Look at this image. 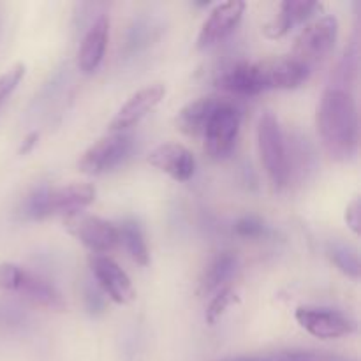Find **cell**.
<instances>
[{
  "label": "cell",
  "instance_id": "30",
  "mask_svg": "<svg viewBox=\"0 0 361 361\" xmlns=\"http://www.w3.org/2000/svg\"><path fill=\"white\" fill-rule=\"evenodd\" d=\"M224 361H238L236 358H233V360H224Z\"/></svg>",
  "mask_w": 361,
  "mask_h": 361
},
{
  "label": "cell",
  "instance_id": "23",
  "mask_svg": "<svg viewBox=\"0 0 361 361\" xmlns=\"http://www.w3.org/2000/svg\"><path fill=\"white\" fill-rule=\"evenodd\" d=\"M326 254L331 259V263L338 268L344 275L358 281L360 279V259L358 254L353 247L345 245L342 242H330L326 247Z\"/></svg>",
  "mask_w": 361,
  "mask_h": 361
},
{
  "label": "cell",
  "instance_id": "27",
  "mask_svg": "<svg viewBox=\"0 0 361 361\" xmlns=\"http://www.w3.org/2000/svg\"><path fill=\"white\" fill-rule=\"evenodd\" d=\"M25 268L16 263H0V289L16 293Z\"/></svg>",
  "mask_w": 361,
  "mask_h": 361
},
{
  "label": "cell",
  "instance_id": "11",
  "mask_svg": "<svg viewBox=\"0 0 361 361\" xmlns=\"http://www.w3.org/2000/svg\"><path fill=\"white\" fill-rule=\"evenodd\" d=\"M164 95L166 87L162 83H154L141 88L123 102L122 108L115 113V116L109 122L108 129L111 133H126L130 127L137 126L148 113L154 111L161 104Z\"/></svg>",
  "mask_w": 361,
  "mask_h": 361
},
{
  "label": "cell",
  "instance_id": "7",
  "mask_svg": "<svg viewBox=\"0 0 361 361\" xmlns=\"http://www.w3.org/2000/svg\"><path fill=\"white\" fill-rule=\"evenodd\" d=\"M63 226L78 242L90 249L92 254H108L120 243L116 226L97 215L80 212L66 217Z\"/></svg>",
  "mask_w": 361,
  "mask_h": 361
},
{
  "label": "cell",
  "instance_id": "9",
  "mask_svg": "<svg viewBox=\"0 0 361 361\" xmlns=\"http://www.w3.org/2000/svg\"><path fill=\"white\" fill-rule=\"evenodd\" d=\"M88 264H90V271L95 282L111 302L118 303V305H127L136 298V291H134L129 275L111 257L106 254H92L88 257Z\"/></svg>",
  "mask_w": 361,
  "mask_h": 361
},
{
  "label": "cell",
  "instance_id": "2",
  "mask_svg": "<svg viewBox=\"0 0 361 361\" xmlns=\"http://www.w3.org/2000/svg\"><path fill=\"white\" fill-rule=\"evenodd\" d=\"M95 194V187L87 182H73L62 187L41 185L25 196L18 215L23 221H42L51 215L69 217L90 207Z\"/></svg>",
  "mask_w": 361,
  "mask_h": 361
},
{
  "label": "cell",
  "instance_id": "26",
  "mask_svg": "<svg viewBox=\"0 0 361 361\" xmlns=\"http://www.w3.org/2000/svg\"><path fill=\"white\" fill-rule=\"evenodd\" d=\"M25 67L23 62H16L14 66H11L6 73L0 76V106L9 99V95L16 90V87L20 85V81L25 76Z\"/></svg>",
  "mask_w": 361,
  "mask_h": 361
},
{
  "label": "cell",
  "instance_id": "1",
  "mask_svg": "<svg viewBox=\"0 0 361 361\" xmlns=\"http://www.w3.org/2000/svg\"><path fill=\"white\" fill-rule=\"evenodd\" d=\"M317 136L334 161L348 162L358 152V106L351 88L330 85L323 92L316 111Z\"/></svg>",
  "mask_w": 361,
  "mask_h": 361
},
{
  "label": "cell",
  "instance_id": "18",
  "mask_svg": "<svg viewBox=\"0 0 361 361\" xmlns=\"http://www.w3.org/2000/svg\"><path fill=\"white\" fill-rule=\"evenodd\" d=\"M319 7V4L312 0H284L279 6L277 16L264 27V35L270 39L284 37L293 27L309 20Z\"/></svg>",
  "mask_w": 361,
  "mask_h": 361
},
{
  "label": "cell",
  "instance_id": "21",
  "mask_svg": "<svg viewBox=\"0 0 361 361\" xmlns=\"http://www.w3.org/2000/svg\"><path fill=\"white\" fill-rule=\"evenodd\" d=\"M118 229V240L126 247L130 259L140 267H147L150 263V252H148L147 240H145L143 228L134 219H126L116 226Z\"/></svg>",
  "mask_w": 361,
  "mask_h": 361
},
{
  "label": "cell",
  "instance_id": "29",
  "mask_svg": "<svg viewBox=\"0 0 361 361\" xmlns=\"http://www.w3.org/2000/svg\"><path fill=\"white\" fill-rule=\"evenodd\" d=\"M37 141H39V133H30V134H28V136L25 137L23 145H21V147H20V154L25 155V154H28V152H32V148H34L35 145H37Z\"/></svg>",
  "mask_w": 361,
  "mask_h": 361
},
{
  "label": "cell",
  "instance_id": "3",
  "mask_svg": "<svg viewBox=\"0 0 361 361\" xmlns=\"http://www.w3.org/2000/svg\"><path fill=\"white\" fill-rule=\"evenodd\" d=\"M257 148L268 180L277 190L289 185L286 136L275 113L264 111L257 122Z\"/></svg>",
  "mask_w": 361,
  "mask_h": 361
},
{
  "label": "cell",
  "instance_id": "25",
  "mask_svg": "<svg viewBox=\"0 0 361 361\" xmlns=\"http://www.w3.org/2000/svg\"><path fill=\"white\" fill-rule=\"evenodd\" d=\"M233 231L235 235H238L240 238H249V240H257L263 238L268 233L267 224L261 221L256 215H245V217L238 219L233 226Z\"/></svg>",
  "mask_w": 361,
  "mask_h": 361
},
{
  "label": "cell",
  "instance_id": "28",
  "mask_svg": "<svg viewBox=\"0 0 361 361\" xmlns=\"http://www.w3.org/2000/svg\"><path fill=\"white\" fill-rule=\"evenodd\" d=\"M345 222H348L349 229H351L355 235H360V224H361V201L360 197H355L351 203L348 204L345 208V215H344Z\"/></svg>",
  "mask_w": 361,
  "mask_h": 361
},
{
  "label": "cell",
  "instance_id": "24",
  "mask_svg": "<svg viewBox=\"0 0 361 361\" xmlns=\"http://www.w3.org/2000/svg\"><path fill=\"white\" fill-rule=\"evenodd\" d=\"M238 293L235 291L229 286H224L222 289H219L215 293L214 298L210 300L207 307V314H204V319H207L208 324H215L226 312H228L229 307H233L235 303H238Z\"/></svg>",
  "mask_w": 361,
  "mask_h": 361
},
{
  "label": "cell",
  "instance_id": "17",
  "mask_svg": "<svg viewBox=\"0 0 361 361\" xmlns=\"http://www.w3.org/2000/svg\"><path fill=\"white\" fill-rule=\"evenodd\" d=\"M224 101L226 97H221V95H204V97L196 99V101H190L176 115V129L190 137L203 136L208 120L212 118L215 109Z\"/></svg>",
  "mask_w": 361,
  "mask_h": 361
},
{
  "label": "cell",
  "instance_id": "8",
  "mask_svg": "<svg viewBox=\"0 0 361 361\" xmlns=\"http://www.w3.org/2000/svg\"><path fill=\"white\" fill-rule=\"evenodd\" d=\"M295 319L307 334L324 341L348 337L356 330V323L351 317L341 310L324 307H298Z\"/></svg>",
  "mask_w": 361,
  "mask_h": 361
},
{
  "label": "cell",
  "instance_id": "16",
  "mask_svg": "<svg viewBox=\"0 0 361 361\" xmlns=\"http://www.w3.org/2000/svg\"><path fill=\"white\" fill-rule=\"evenodd\" d=\"M215 85L236 97H252L263 92L256 62H245V60L233 63L231 67L222 71L215 80Z\"/></svg>",
  "mask_w": 361,
  "mask_h": 361
},
{
  "label": "cell",
  "instance_id": "4",
  "mask_svg": "<svg viewBox=\"0 0 361 361\" xmlns=\"http://www.w3.org/2000/svg\"><path fill=\"white\" fill-rule=\"evenodd\" d=\"M240 127H242V109L233 99L226 97V101L208 120L201 136L208 157L215 161L228 157L238 140Z\"/></svg>",
  "mask_w": 361,
  "mask_h": 361
},
{
  "label": "cell",
  "instance_id": "19",
  "mask_svg": "<svg viewBox=\"0 0 361 361\" xmlns=\"http://www.w3.org/2000/svg\"><path fill=\"white\" fill-rule=\"evenodd\" d=\"M236 267H238V259L233 252L226 250V252L215 254L201 274L200 282H197V295L207 296L224 288L226 282L235 274Z\"/></svg>",
  "mask_w": 361,
  "mask_h": 361
},
{
  "label": "cell",
  "instance_id": "22",
  "mask_svg": "<svg viewBox=\"0 0 361 361\" xmlns=\"http://www.w3.org/2000/svg\"><path fill=\"white\" fill-rule=\"evenodd\" d=\"M238 361H353L344 356L334 355V353L314 351V349H282L275 353H264V355L240 356Z\"/></svg>",
  "mask_w": 361,
  "mask_h": 361
},
{
  "label": "cell",
  "instance_id": "13",
  "mask_svg": "<svg viewBox=\"0 0 361 361\" xmlns=\"http://www.w3.org/2000/svg\"><path fill=\"white\" fill-rule=\"evenodd\" d=\"M147 161L175 182H189L196 173V157L182 143L159 145L148 154Z\"/></svg>",
  "mask_w": 361,
  "mask_h": 361
},
{
  "label": "cell",
  "instance_id": "5",
  "mask_svg": "<svg viewBox=\"0 0 361 361\" xmlns=\"http://www.w3.org/2000/svg\"><path fill=\"white\" fill-rule=\"evenodd\" d=\"M338 37V20L331 14L317 18L316 21L307 25L293 44L291 56L302 62L303 66L312 69L317 62L330 55Z\"/></svg>",
  "mask_w": 361,
  "mask_h": 361
},
{
  "label": "cell",
  "instance_id": "14",
  "mask_svg": "<svg viewBox=\"0 0 361 361\" xmlns=\"http://www.w3.org/2000/svg\"><path fill=\"white\" fill-rule=\"evenodd\" d=\"M108 39L109 18L106 14H101L87 30L80 49H78V67H80L81 73L92 74L94 71H97L102 59H104Z\"/></svg>",
  "mask_w": 361,
  "mask_h": 361
},
{
  "label": "cell",
  "instance_id": "20",
  "mask_svg": "<svg viewBox=\"0 0 361 361\" xmlns=\"http://www.w3.org/2000/svg\"><path fill=\"white\" fill-rule=\"evenodd\" d=\"M286 152H288V171H289V183L293 178L300 180L309 176L310 171H314L316 164V154L312 150V145L309 140L300 134H293L291 140H286Z\"/></svg>",
  "mask_w": 361,
  "mask_h": 361
},
{
  "label": "cell",
  "instance_id": "15",
  "mask_svg": "<svg viewBox=\"0 0 361 361\" xmlns=\"http://www.w3.org/2000/svg\"><path fill=\"white\" fill-rule=\"evenodd\" d=\"M18 295L23 296L34 305L42 307L46 310H55V312H63L67 307L66 300H63L62 293L55 288L49 281H46L41 275L34 274V271L25 268L21 281L16 289Z\"/></svg>",
  "mask_w": 361,
  "mask_h": 361
},
{
  "label": "cell",
  "instance_id": "10",
  "mask_svg": "<svg viewBox=\"0 0 361 361\" xmlns=\"http://www.w3.org/2000/svg\"><path fill=\"white\" fill-rule=\"evenodd\" d=\"M256 67L263 92L293 90L305 83L310 74L309 67L293 59L291 55L261 60V62H256Z\"/></svg>",
  "mask_w": 361,
  "mask_h": 361
},
{
  "label": "cell",
  "instance_id": "12",
  "mask_svg": "<svg viewBox=\"0 0 361 361\" xmlns=\"http://www.w3.org/2000/svg\"><path fill=\"white\" fill-rule=\"evenodd\" d=\"M245 13V2L242 0H231V2L217 4L210 11L207 20L201 25L200 35H197V48L207 49L215 46L217 42L224 41L242 20Z\"/></svg>",
  "mask_w": 361,
  "mask_h": 361
},
{
  "label": "cell",
  "instance_id": "6",
  "mask_svg": "<svg viewBox=\"0 0 361 361\" xmlns=\"http://www.w3.org/2000/svg\"><path fill=\"white\" fill-rule=\"evenodd\" d=\"M133 136L127 133H111L102 136L83 152L78 169L85 175H102L122 164L133 150Z\"/></svg>",
  "mask_w": 361,
  "mask_h": 361
}]
</instances>
